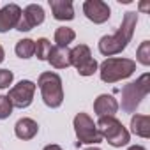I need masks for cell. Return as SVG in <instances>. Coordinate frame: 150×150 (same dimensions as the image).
Segmentation results:
<instances>
[{
	"label": "cell",
	"mask_w": 150,
	"mask_h": 150,
	"mask_svg": "<svg viewBox=\"0 0 150 150\" xmlns=\"http://www.w3.org/2000/svg\"><path fill=\"white\" fill-rule=\"evenodd\" d=\"M138 25V13L136 11H127L122 18V23L120 27L117 28L115 34L111 35H103L99 39V53L104 55V57H113V55H118L122 53L127 44L131 42L132 35H134V28Z\"/></svg>",
	"instance_id": "obj_1"
},
{
	"label": "cell",
	"mask_w": 150,
	"mask_h": 150,
	"mask_svg": "<svg viewBox=\"0 0 150 150\" xmlns=\"http://www.w3.org/2000/svg\"><path fill=\"white\" fill-rule=\"evenodd\" d=\"M134 71H136V62L132 58L111 57L99 65V76L104 83H117L120 80L132 76Z\"/></svg>",
	"instance_id": "obj_2"
},
{
	"label": "cell",
	"mask_w": 150,
	"mask_h": 150,
	"mask_svg": "<svg viewBox=\"0 0 150 150\" xmlns=\"http://www.w3.org/2000/svg\"><path fill=\"white\" fill-rule=\"evenodd\" d=\"M37 87L41 90L42 103L48 108H60L64 103V87H62V78L53 71L41 72L37 78Z\"/></svg>",
	"instance_id": "obj_3"
},
{
	"label": "cell",
	"mask_w": 150,
	"mask_h": 150,
	"mask_svg": "<svg viewBox=\"0 0 150 150\" xmlns=\"http://www.w3.org/2000/svg\"><path fill=\"white\" fill-rule=\"evenodd\" d=\"M150 92V74L145 72L136 80V81H129L127 85H124L122 88V110L125 113H134L136 108L141 104V101L148 96Z\"/></svg>",
	"instance_id": "obj_4"
},
{
	"label": "cell",
	"mask_w": 150,
	"mask_h": 150,
	"mask_svg": "<svg viewBox=\"0 0 150 150\" xmlns=\"http://www.w3.org/2000/svg\"><path fill=\"white\" fill-rule=\"evenodd\" d=\"M96 125H97V131H99L101 138L106 139V141H108L111 146H115V148L125 146V145L131 141L129 131L124 127V124H122L117 117H101Z\"/></svg>",
	"instance_id": "obj_5"
},
{
	"label": "cell",
	"mask_w": 150,
	"mask_h": 150,
	"mask_svg": "<svg viewBox=\"0 0 150 150\" xmlns=\"http://www.w3.org/2000/svg\"><path fill=\"white\" fill-rule=\"evenodd\" d=\"M72 125H74V132H76V138H78V141H76L78 146L80 145H94L96 146L103 141V138L97 131V125L88 113H83V111L76 113V117L72 120Z\"/></svg>",
	"instance_id": "obj_6"
},
{
	"label": "cell",
	"mask_w": 150,
	"mask_h": 150,
	"mask_svg": "<svg viewBox=\"0 0 150 150\" xmlns=\"http://www.w3.org/2000/svg\"><path fill=\"white\" fill-rule=\"evenodd\" d=\"M71 65L76 67L80 76H92L99 69V64L87 44H76L71 50Z\"/></svg>",
	"instance_id": "obj_7"
},
{
	"label": "cell",
	"mask_w": 150,
	"mask_h": 150,
	"mask_svg": "<svg viewBox=\"0 0 150 150\" xmlns=\"http://www.w3.org/2000/svg\"><path fill=\"white\" fill-rule=\"evenodd\" d=\"M35 88H37V85L34 81H30V80H21L14 87H11L7 97H9L13 108H20V110L28 108L32 104V101H34Z\"/></svg>",
	"instance_id": "obj_8"
},
{
	"label": "cell",
	"mask_w": 150,
	"mask_h": 150,
	"mask_svg": "<svg viewBox=\"0 0 150 150\" xmlns=\"http://www.w3.org/2000/svg\"><path fill=\"white\" fill-rule=\"evenodd\" d=\"M44 21V9L39 4H28L20 16V21L16 25V30L20 32H30L32 28L39 27Z\"/></svg>",
	"instance_id": "obj_9"
},
{
	"label": "cell",
	"mask_w": 150,
	"mask_h": 150,
	"mask_svg": "<svg viewBox=\"0 0 150 150\" xmlns=\"http://www.w3.org/2000/svg\"><path fill=\"white\" fill-rule=\"evenodd\" d=\"M83 13L96 25L106 23L111 16V9L104 0H85L83 2Z\"/></svg>",
	"instance_id": "obj_10"
},
{
	"label": "cell",
	"mask_w": 150,
	"mask_h": 150,
	"mask_svg": "<svg viewBox=\"0 0 150 150\" xmlns=\"http://www.w3.org/2000/svg\"><path fill=\"white\" fill-rule=\"evenodd\" d=\"M21 11L23 9L18 4H7L4 7H0V34H6V32L16 28Z\"/></svg>",
	"instance_id": "obj_11"
},
{
	"label": "cell",
	"mask_w": 150,
	"mask_h": 150,
	"mask_svg": "<svg viewBox=\"0 0 150 150\" xmlns=\"http://www.w3.org/2000/svg\"><path fill=\"white\" fill-rule=\"evenodd\" d=\"M118 108H120V104L111 94H101L94 101V111L99 118L101 117H115Z\"/></svg>",
	"instance_id": "obj_12"
},
{
	"label": "cell",
	"mask_w": 150,
	"mask_h": 150,
	"mask_svg": "<svg viewBox=\"0 0 150 150\" xmlns=\"http://www.w3.org/2000/svg\"><path fill=\"white\" fill-rule=\"evenodd\" d=\"M50 9L55 20L58 21H71L74 20V6L71 0H50Z\"/></svg>",
	"instance_id": "obj_13"
},
{
	"label": "cell",
	"mask_w": 150,
	"mask_h": 150,
	"mask_svg": "<svg viewBox=\"0 0 150 150\" xmlns=\"http://www.w3.org/2000/svg\"><path fill=\"white\" fill-rule=\"evenodd\" d=\"M37 132H39V124L34 118H28V117L20 118L14 125V134L20 139H32V138L37 136Z\"/></svg>",
	"instance_id": "obj_14"
},
{
	"label": "cell",
	"mask_w": 150,
	"mask_h": 150,
	"mask_svg": "<svg viewBox=\"0 0 150 150\" xmlns=\"http://www.w3.org/2000/svg\"><path fill=\"white\" fill-rule=\"evenodd\" d=\"M48 62L55 69H67V67H71V50L69 48H60V46H51Z\"/></svg>",
	"instance_id": "obj_15"
},
{
	"label": "cell",
	"mask_w": 150,
	"mask_h": 150,
	"mask_svg": "<svg viewBox=\"0 0 150 150\" xmlns=\"http://www.w3.org/2000/svg\"><path fill=\"white\" fill-rule=\"evenodd\" d=\"M131 132L139 138H150V117L148 115H132L131 117Z\"/></svg>",
	"instance_id": "obj_16"
},
{
	"label": "cell",
	"mask_w": 150,
	"mask_h": 150,
	"mask_svg": "<svg viewBox=\"0 0 150 150\" xmlns=\"http://www.w3.org/2000/svg\"><path fill=\"white\" fill-rule=\"evenodd\" d=\"M53 39H55L57 46H60V48H67L74 39H76V32H74L72 28H69V27H58V28L55 30Z\"/></svg>",
	"instance_id": "obj_17"
},
{
	"label": "cell",
	"mask_w": 150,
	"mask_h": 150,
	"mask_svg": "<svg viewBox=\"0 0 150 150\" xmlns=\"http://www.w3.org/2000/svg\"><path fill=\"white\" fill-rule=\"evenodd\" d=\"M14 51L20 58L27 60V58H32L34 53H35V41L34 39H20L14 46Z\"/></svg>",
	"instance_id": "obj_18"
},
{
	"label": "cell",
	"mask_w": 150,
	"mask_h": 150,
	"mask_svg": "<svg viewBox=\"0 0 150 150\" xmlns=\"http://www.w3.org/2000/svg\"><path fill=\"white\" fill-rule=\"evenodd\" d=\"M50 51H51V42H50V39L41 37V39L35 41V53H34V55H35L39 60H48Z\"/></svg>",
	"instance_id": "obj_19"
},
{
	"label": "cell",
	"mask_w": 150,
	"mask_h": 150,
	"mask_svg": "<svg viewBox=\"0 0 150 150\" xmlns=\"http://www.w3.org/2000/svg\"><path fill=\"white\" fill-rule=\"evenodd\" d=\"M136 60L141 65H145V67L150 65V41H143L138 46V50H136Z\"/></svg>",
	"instance_id": "obj_20"
},
{
	"label": "cell",
	"mask_w": 150,
	"mask_h": 150,
	"mask_svg": "<svg viewBox=\"0 0 150 150\" xmlns=\"http://www.w3.org/2000/svg\"><path fill=\"white\" fill-rule=\"evenodd\" d=\"M13 113V104L7 96H0V120L9 118Z\"/></svg>",
	"instance_id": "obj_21"
},
{
	"label": "cell",
	"mask_w": 150,
	"mask_h": 150,
	"mask_svg": "<svg viewBox=\"0 0 150 150\" xmlns=\"http://www.w3.org/2000/svg\"><path fill=\"white\" fill-rule=\"evenodd\" d=\"M14 80V72L9 69H0V90L9 88V85H13Z\"/></svg>",
	"instance_id": "obj_22"
},
{
	"label": "cell",
	"mask_w": 150,
	"mask_h": 150,
	"mask_svg": "<svg viewBox=\"0 0 150 150\" xmlns=\"http://www.w3.org/2000/svg\"><path fill=\"white\" fill-rule=\"evenodd\" d=\"M42 150H62V146H60V145H55V143H51V145H46Z\"/></svg>",
	"instance_id": "obj_23"
},
{
	"label": "cell",
	"mask_w": 150,
	"mask_h": 150,
	"mask_svg": "<svg viewBox=\"0 0 150 150\" xmlns=\"http://www.w3.org/2000/svg\"><path fill=\"white\" fill-rule=\"evenodd\" d=\"M4 60H6V51H4V46L0 44V64H2Z\"/></svg>",
	"instance_id": "obj_24"
},
{
	"label": "cell",
	"mask_w": 150,
	"mask_h": 150,
	"mask_svg": "<svg viewBox=\"0 0 150 150\" xmlns=\"http://www.w3.org/2000/svg\"><path fill=\"white\" fill-rule=\"evenodd\" d=\"M127 150H146L143 145H132V146H129Z\"/></svg>",
	"instance_id": "obj_25"
},
{
	"label": "cell",
	"mask_w": 150,
	"mask_h": 150,
	"mask_svg": "<svg viewBox=\"0 0 150 150\" xmlns=\"http://www.w3.org/2000/svg\"><path fill=\"white\" fill-rule=\"evenodd\" d=\"M85 150H101L99 146H88V148H85Z\"/></svg>",
	"instance_id": "obj_26"
}]
</instances>
